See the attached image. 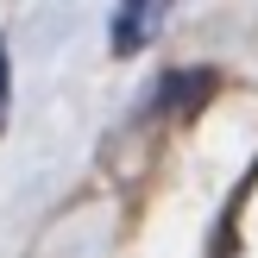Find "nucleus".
Instances as JSON below:
<instances>
[{
    "mask_svg": "<svg viewBox=\"0 0 258 258\" xmlns=\"http://www.w3.org/2000/svg\"><path fill=\"white\" fill-rule=\"evenodd\" d=\"M164 19H170V7H158V0H133V7H120V13H113V25H107L113 57H133L151 32H164Z\"/></svg>",
    "mask_w": 258,
    "mask_h": 258,
    "instance_id": "f257e3e1",
    "label": "nucleus"
},
{
    "mask_svg": "<svg viewBox=\"0 0 258 258\" xmlns=\"http://www.w3.org/2000/svg\"><path fill=\"white\" fill-rule=\"evenodd\" d=\"M202 101H214V70H170V76L158 82V107L196 113Z\"/></svg>",
    "mask_w": 258,
    "mask_h": 258,
    "instance_id": "f03ea898",
    "label": "nucleus"
},
{
    "mask_svg": "<svg viewBox=\"0 0 258 258\" xmlns=\"http://www.w3.org/2000/svg\"><path fill=\"white\" fill-rule=\"evenodd\" d=\"M7 101H13V70H7V38H0V126H7Z\"/></svg>",
    "mask_w": 258,
    "mask_h": 258,
    "instance_id": "7ed1b4c3",
    "label": "nucleus"
}]
</instances>
